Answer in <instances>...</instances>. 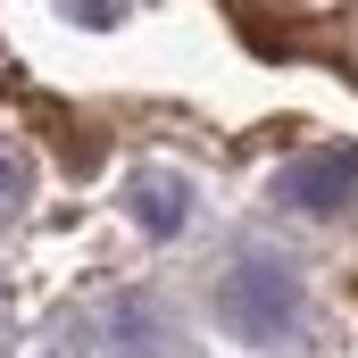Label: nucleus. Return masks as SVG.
Listing matches in <instances>:
<instances>
[{"mask_svg": "<svg viewBox=\"0 0 358 358\" xmlns=\"http://www.w3.org/2000/svg\"><path fill=\"white\" fill-rule=\"evenodd\" d=\"M17 208H25V167L0 150V217H17Z\"/></svg>", "mask_w": 358, "mask_h": 358, "instance_id": "20e7f679", "label": "nucleus"}, {"mask_svg": "<svg viewBox=\"0 0 358 358\" xmlns=\"http://www.w3.org/2000/svg\"><path fill=\"white\" fill-rule=\"evenodd\" d=\"M134 217H142V234H183V217H192L183 176H134Z\"/></svg>", "mask_w": 358, "mask_h": 358, "instance_id": "7ed1b4c3", "label": "nucleus"}, {"mask_svg": "<svg viewBox=\"0 0 358 358\" xmlns=\"http://www.w3.org/2000/svg\"><path fill=\"white\" fill-rule=\"evenodd\" d=\"M117 342H125V350H150V308H125V317H117Z\"/></svg>", "mask_w": 358, "mask_h": 358, "instance_id": "39448f33", "label": "nucleus"}, {"mask_svg": "<svg viewBox=\"0 0 358 358\" xmlns=\"http://www.w3.org/2000/svg\"><path fill=\"white\" fill-rule=\"evenodd\" d=\"M217 325H225L234 342H283V334L300 325V275L283 267V259H242V267H225V283H217Z\"/></svg>", "mask_w": 358, "mask_h": 358, "instance_id": "f257e3e1", "label": "nucleus"}, {"mask_svg": "<svg viewBox=\"0 0 358 358\" xmlns=\"http://www.w3.org/2000/svg\"><path fill=\"white\" fill-rule=\"evenodd\" d=\"M275 192H283L292 208H308V217H334V208L358 200V150H350V142H334V150H300V159L275 176Z\"/></svg>", "mask_w": 358, "mask_h": 358, "instance_id": "f03ea898", "label": "nucleus"}]
</instances>
